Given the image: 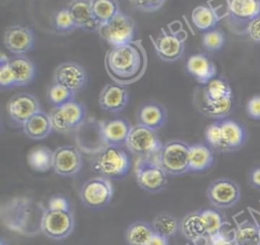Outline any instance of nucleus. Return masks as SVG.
Here are the masks:
<instances>
[{
  "instance_id": "1",
  "label": "nucleus",
  "mask_w": 260,
  "mask_h": 245,
  "mask_svg": "<svg viewBox=\"0 0 260 245\" xmlns=\"http://www.w3.org/2000/svg\"><path fill=\"white\" fill-rule=\"evenodd\" d=\"M148 57L142 40L111 47L105 56V68L114 83L127 86L140 80L146 72Z\"/></svg>"
},
{
  "instance_id": "2",
  "label": "nucleus",
  "mask_w": 260,
  "mask_h": 245,
  "mask_svg": "<svg viewBox=\"0 0 260 245\" xmlns=\"http://www.w3.org/2000/svg\"><path fill=\"white\" fill-rule=\"evenodd\" d=\"M41 201L29 196H14L1 206V221L9 230L25 236L42 233L47 211Z\"/></svg>"
},
{
  "instance_id": "3",
  "label": "nucleus",
  "mask_w": 260,
  "mask_h": 245,
  "mask_svg": "<svg viewBox=\"0 0 260 245\" xmlns=\"http://www.w3.org/2000/svg\"><path fill=\"white\" fill-rule=\"evenodd\" d=\"M131 166V158L123 147L108 145L96 151L91 165L95 173L111 180L127 176Z\"/></svg>"
},
{
  "instance_id": "4",
  "label": "nucleus",
  "mask_w": 260,
  "mask_h": 245,
  "mask_svg": "<svg viewBox=\"0 0 260 245\" xmlns=\"http://www.w3.org/2000/svg\"><path fill=\"white\" fill-rule=\"evenodd\" d=\"M157 56L165 62L179 60L185 51V43L188 37L186 30L179 24L178 27L171 25L160 29V33L153 38L149 36Z\"/></svg>"
},
{
  "instance_id": "5",
  "label": "nucleus",
  "mask_w": 260,
  "mask_h": 245,
  "mask_svg": "<svg viewBox=\"0 0 260 245\" xmlns=\"http://www.w3.org/2000/svg\"><path fill=\"white\" fill-rule=\"evenodd\" d=\"M190 145L181 140H172L162 144L157 162L168 175L180 176L189 171Z\"/></svg>"
},
{
  "instance_id": "6",
  "label": "nucleus",
  "mask_w": 260,
  "mask_h": 245,
  "mask_svg": "<svg viewBox=\"0 0 260 245\" xmlns=\"http://www.w3.org/2000/svg\"><path fill=\"white\" fill-rule=\"evenodd\" d=\"M126 147L129 152L139 158L157 159L162 143L160 142L156 131L137 124L131 128Z\"/></svg>"
},
{
  "instance_id": "7",
  "label": "nucleus",
  "mask_w": 260,
  "mask_h": 245,
  "mask_svg": "<svg viewBox=\"0 0 260 245\" xmlns=\"http://www.w3.org/2000/svg\"><path fill=\"white\" fill-rule=\"evenodd\" d=\"M98 32L111 47L125 45L137 39L136 22L130 15L124 12H120L108 23L100 25Z\"/></svg>"
},
{
  "instance_id": "8",
  "label": "nucleus",
  "mask_w": 260,
  "mask_h": 245,
  "mask_svg": "<svg viewBox=\"0 0 260 245\" xmlns=\"http://www.w3.org/2000/svg\"><path fill=\"white\" fill-rule=\"evenodd\" d=\"M114 195L112 180L103 176L86 180L79 189L81 202L90 210L100 211L108 207Z\"/></svg>"
},
{
  "instance_id": "9",
  "label": "nucleus",
  "mask_w": 260,
  "mask_h": 245,
  "mask_svg": "<svg viewBox=\"0 0 260 245\" xmlns=\"http://www.w3.org/2000/svg\"><path fill=\"white\" fill-rule=\"evenodd\" d=\"M50 118L54 132L65 134L79 129L85 121L86 108L75 100L64 105L56 106L50 112Z\"/></svg>"
},
{
  "instance_id": "10",
  "label": "nucleus",
  "mask_w": 260,
  "mask_h": 245,
  "mask_svg": "<svg viewBox=\"0 0 260 245\" xmlns=\"http://www.w3.org/2000/svg\"><path fill=\"white\" fill-rule=\"evenodd\" d=\"M206 194L209 203L213 208L225 210L235 207L241 200L242 191L237 181L219 177L209 183Z\"/></svg>"
},
{
  "instance_id": "11",
  "label": "nucleus",
  "mask_w": 260,
  "mask_h": 245,
  "mask_svg": "<svg viewBox=\"0 0 260 245\" xmlns=\"http://www.w3.org/2000/svg\"><path fill=\"white\" fill-rule=\"evenodd\" d=\"M135 176L137 184L150 193L164 190L168 183V174L158 164L157 159L139 158L136 164Z\"/></svg>"
},
{
  "instance_id": "12",
  "label": "nucleus",
  "mask_w": 260,
  "mask_h": 245,
  "mask_svg": "<svg viewBox=\"0 0 260 245\" xmlns=\"http://www.w3.org/2000/svg\"><path fill=\"white\" fill-rule=\"evenodd\" d=\"M75 227L72 211H46L42 221V233L52 240H64L69 237Z\"/></svg>"
},
{
  "instance_id": "13",
  "label": "nucleus",
  "mask_w": 260,
  "mask_h": 245,
  "mask_svg": "<svg viewBox=\"0 0 260 245\" xmlns=\"http://www.w3.org/2000/svg\"><path fill=\"white\" fill-rule=\"evenodd\" d=\"M229 23L243 32L245 26L260 16V0H225Z\"/></svg>"
},
{
  "instance_id": "14",
  "label": "nucleus",
  "mask_w": 260,
  "mask_h": 245,
  "mask_svg": "<svg viewBox=\"0 0 260 245\" xmlns=\"http://www.w3.org/2000/svg\"><path fill=\"white\" fill-rule=\"evenodd\" d=\"M83 166L81 152L75 146L64 145L54 151L53 169L62 177H71L79 173Z\"/></svg>"
},
{
  "instance_id": "15",
  "label": "nucleus",
  "mask_w": 260,
  "mask_h": 245,
  "mask_svg": "<svg viewBox=\"0 0 260 245\" xmlns=\"http://www.w3.org/2000/svg\"><path fill=\"white\" fill-rule=\"evenodd\" d=\"M41 110L38 98L30 93H18L12 96L7 103V112L10 119L17 126H23L28 118Z\"/></svg>"
},
{
  "instance_id": "16",
  "label": "nucleus",
  "mask_w": 260,
  "mask_h": 245,
  "mask_svg": "<svg viewBox=\"0 0 260 245\" xmlns=\"http://www.w3.org/2000/svg\"><path fill=\"white\" fill-rule=\"evenodd\" d=\"M53 82L64 85L77 92L86 85L87 74L81 65L68 61L57 66L53 74Z\"/></svg>"
},
{
  "instance_id": "17",
  "label": "nucleus",
  "mask_w": 260,
  "mask_h": 245,
  "mask_svg": "<svg viewBox=\"0 0 260 245\" xmlns=\"http://www.w3.org/2000/svg\"><path fill=\"white\" fill-rule=\"evenodd\" d=\"M3 43L11 54L25 55L34 49L35 34L28 26L12 25L5 30Z\"/></svg>"
},
{
  "instance_id": "18",
  "label": "nucleus",
  "mask_w": 260,
  "mask_h": 245,
  "mask_svg": "<svg viewBox=\"0 0 260 245\" xmlns=\"http://www.w3.org/2000/svg\"><path fill=\"white\" fill-rule=\"evenodd\" d=\"M131 128L130 123L122 117L100 121L102 139L104 144L108 146H126Z\"/></svg>"
},
{
  "instance_id": "19",
  "label": "nucleus",
  "mask_w": 260,
  "mask_h": 245,
  "mask_svg": "<svg viewBox=\"0 0 260 245\" xmlns=\"http://www.w3.org/2000/svg\"><path fill=\"white\" fill-rule=\"evenodd\" d=\"M128 90L119 84L109 83L104 86L99 96V104L105 111L117 113L122 111L128 104Z\"/></svg>"
},
{
  "instance_id": "20",
  "label": "nucleus",
  "mask_w": 260,
  "mask_h": 245,
  "mask_svg": "<svg viewBox=\"0 0 260 245\" xmlns=\"http://www.w3.org/2000/svg\"><path fill=\"white\" fill-rule=\"evenodd\" d=\"M187 72L195 78V80L205 85L216 75V66L214 62L205 54L191 55L186 64Z\"/></svg>"
},
{
  "instance_id": "21",
  "label": "nucleus",
  "mask_w": 260,
  "mask_h": 245,
  "mask_svg": "<svg viewBox=\"0 0 260 245\" xmlns=\"http://www.w3.org/2000/svg\"><path fill=\"white\" fill-rule=\"evenodd\" d=\"M220 124L225 153L238 151L246 145L248 132L242 124L229 118L221 119Z\"/></svg>"
},
{
  "instance_id": "22",
  "label": "nucleus",
  "mask_w": 260,
  "mask_h": 245,
  "mask_svg": "<svg viewBox=\"0 0 260 245\" xmlns=\"http://www.w3.org/2000/svg\"><path fill=\"white\" fill-rule=\"evenodd\" d=\"M180 232L185 239L194 244L208 239L206 227L200 210L188 213L184 216L180 221Z\"/></svg>"
},
{
  "instance_id": "23",
  "label": "nucleus",
  "mask_w": 260,
  "mask_h": 245,
  "mask_svg": "<svg viewBox=\"0 0 260 245\" xmlns=\"http://www.w3.org/2000/svg\"><path fill=\"white\" fill-rule=\"evenodd\" d=\"M136 118L137 124L157 131L162 128L167 121V110L162 104L149 101L139 107Z\"/></svg>"
},
{
  "instance_id": "24",
  "label": "nucleus",
  "mask_w": 260,
  "mask_h": 245,
  "mask_svg": "<svg viewBox=\"0 0 260 245\" xmlns=\"http://www.w3.org/2000/svg\"><path fill=\"white\" fill-rule=\"evenodd\" d=\"M214 164V151L203 143L190 145L189 149V171L204 172L210 169Z\"/></svg>"
},
{
  "instance_id": "25",
  "label": "nucleus",
  "mask_w": 260,
  "mask_h": 245,
  "mask_svg": "<svg viewBox=\"0 0 260 245\" xmlns=\"http://www.w3.org/2000/svg\"><path fill=\"white\" fill-rule=\"evenodd\" d=\"M67 8L77 28L98 30L99 25L92 14L90 0H72Z\"/></svg>"
},
{
  "instance_id": "26",
  "label": "nucleus",
  "mask_w": 260,
  "mask_h": 245,
  "mask_svg": "<svg viewBox=\"0 0 260 245\" xmlns=\"http://www.w3.org/2000/svg\"><path fill=\"white\" fill-rule=\"evenodd\" d=\"M221 18L217 9L209 3L196 6L191 12L192 23L202 32L215 28Z\"/></svg>"
},
{
  "instance_id": "27",
  "label": "nucleus",
  "mask_w": 260,
  "mask_h": 245,
  "mask_svg": "<svg viewBox=\"0 0 260 245\" xmlns=\"http://www.w3.org/2000/svg\"><path fill=\"white\" fill-rule=\"evenodd\" d=\"M194 102L197 109L204 115L216 120L224 119L233 109V98L222 101H208L204 99L197 91L195 92Z\"/></svg>"
},
{
  "instance_id": "28",
  "label": "nucleus",
  "mask_w": 260,
  "mask_h": 245,
  "mask_svg": "<svg viewBox=\"0 0 260 245\" xmlns=\"http://www.w3.org/2000/svg\"><path fill=\"white\" fill-rule=\"evenodd\" d=\"M24 134L32 140H43L47 138L53 131L50 114L43 110L35 113L22 126Z\"/></svg>"
},
{
  "instance_id": "29",
  "label": "nucleus",
  "mask_w": 260,
  "mask_h": 245,
  "mask_svg": "<svg viewBox=\"0 0 260 245\" xmlns=\"http://www.w3.org/2000/svg\"><path fill=\"white\" fill-rule=\"evenodd\" d=\"M9 65L14 73L16 86H25L35 79L36 65L25 55H13L9 58Z\"/></svg>"
},
{
  "instance_id": "30",
  "label": "nucleus",
  "mask_w": 260,
  "mask_h": 245,
  "mask_svg": "<svg viewBox=\"0 0 260 245\" xmlns=\"http://www.w3.org/2000/svg\"><path fill=\"white\" fill-rule=\"evenodd\" d=\"M196 91L208 101H222L233 98V89L229 81L222 77H214Z\"/></svg>"
},
{
  "instance_id": "31",
  "label": "nucleus",
  "mask_w": 260,
  "mask_h": 245,
  "mask_svg": "<svg viewBox=\"0 0 260 245\" xmlns=\"http://www.w3.org/2000/svg\"><path fill=\"white\" fill-rule=\"evenodd\" d=\"M154 234L151 223L145 221H135L131 223L125 231L127 245H146Z\"/></svg>"
},
{
  "instance_id": "32",
  "label": "nucleus",
  "mask_w": 260,
  "mask_h": 245,
  "mask_svg": "<svg viewBox=\"0 0 260 245\" xmlns=\"http://www.w3.org/2000/svg\"><path fill=\"white\" fill-rule=\"evenodd\" d=\"M90 4L99 26L108 23L121 12L118 0H90Z\"/></svg>"
},
{
  "instance_id": "33",
  "label": "nucleus",
  "mask_w": 260,
  "mask_h": 245,
  "mask_svg": "<svg viewBox=\"0 0 260 245\" xmlns=\"http://www.w3.org/2000/svg\"><path fill=\"white\" fill-rule=\"evenodd\" d=\"M234 239L238 245H260V235L253 220L239 222L234 230Z\"/></svg>"
},
{
  "instance_id": "34",
  "label": "nucleus",
  "mask_w": 260,
  "mask_h": 245,
  "mask_svg": "<svg viewBox=\"0 0 260 245\" xmlns=\"http://www.w3.org/2000/svg\"><path fill=\"white\" fill-rule=\"evenodd\" d=\"M54 151L46 147H38L32 149L27 156L28 165L36 171L46 172L53 168Z\"/></svg>"
},
{
  "instance_id": "35",
  "label": "nucleus",
  "mask_w": 260,
  "mask_h": 245,
  "mask_svg": "<svg viewBox=\"0 0 260 245\" xmlns=\"http://www.w3.org/2000/svg\"><path fill=\"white\" fill-rule=\"evenodd\" d=\"M201 216L203 218L208 237H213L221 232H223L224 226L228 224L225 217L216 208H208L200 210Z\"/></svg>"
},
{
  "instance_id": "36",
  "label": "nucleus",
  "mask_w": 260,
  "mask_h": 245,
  "mask_svg": "<svg viewBox=\"0 0 260 245\" xmlns=\"http://www.w3.org/2000/svg\"><path fill=\"white\" fill-rule=\"evenodd\" d=\"M151 225L154 233L166 236L168 238L174 237L180 231V221L168 213L156 215L152 219Z\"/></svg>"
},
{
  "instance_id": "37",
  "label": "nucleus",
  "mask_w": 260,
  "mask_h": 245,
  "mask_svg": "<svg viewBox=\"0 0 260 245\" xmlns=\"http://www.w3.org/2000/svg\"><path fill=\"white\" fill-rule=\"evenodd\" d=\"M47 96L48 100L53 104L54 107H56L74 100L75 92L64 85L53 82V84L48 89Z\"/></svg>"
},
{
  "instance_id": "38",
  "label": "nucleus",
  "mask_w": 260,
  "mask_h": 245,
  "mask_svg": "<svg viewBox=\"0 0 260 245\" xmlns=\"http://www.w3.org/2000/svg\"><path fill=\"white\" fill-rule=\"evenodd\" d=\"M202 47L208 53L219 52L225 45V34L224 32L215 27L211 30L205 31L202 34L201 38Z\"/></svg>"
},
{
  "instance_id": "39",
  "label": "nucleus",
  "mask_w": 260,
  "mask_h": 245,
  "mask_svg": "<svg viewBox=\"0 0 260 245\" xmlns=\"http://www.w3.org/2000/svg\"><path fill=\"white\" fill-rule=\"evenodd\" d=\"M205 141L206 144L216 152L225 153V148L222 138V130L220 120H215L205 129Z\"/></svg>"
},
{
  "instance_id": "40",
  "label": "nucleus",
  "mask_w": 260,
  "mask_h": 245,
  "mask_svg": "<svg viewBox=\"0 0 260 245\" xmlns=\"http://www.w3.org/2000/svg\"><path fill=\"white\" fill-rule=\"evenodd\" d=\"M52 23H53L54 29L60 34L70 33L75 28H77L71 15H70V12H69L67 6L58 9L54 13Z\"/></svg>"
},
{
  "instance_id": "41",
  "label": "nucleus",
  "mask_w": 260,
  "mask_h": 245,
  "mask_svg": "<svg viewBox=\"0 0 260 245\" xmlns=\"http://www.w3.org/2000/svg\"><path fill=\"white\" fill-rule=\"evenodd\" d=\"M0 85L2 88L17 87L15 76L9 65V61L0 62Z\"/></svg>"
},
{
  "instance_id": "42",
  "label": "nucleus",
  "mask_w": 260,
  "mask_h": 245,
  "mask_svg": "<svg viewBox=\"0 0 260 245\" xmlns=\"http://www.w3.org/2000/svg\"><path fill=\"white\" fill-rule=\"evenodd\" d=\"M132 6L141 12H155L159 10L167 0H129Z\"/></svg>"
},
{
  "instance_id": "43",
  "label": "nucleus",
  "mask_w": 260,
  "mask_h": 245,
  "mask_svg": "<svg viewBox=\"0 0 260 245\" xmlns=\"http://www.w3.org/2000/svg\"><path fill=\"white\" fill-rule=\"evenodd\" d=\"M254 44L260 45V16L251 20L244 28L243 32Z\"/></svg>"
},
{
  "instance_id": "44",
  "label": "nucleus",
  "mask_w": 260,
  "mask_h": 245,
  "mask_svg": "<svg viewBox=\"0 0 260 245\" xmlns=\"http://www.w3.org/2000/svg\"><path fill=\"white\" fill-rule=\"evenodd\" d=\"M48 210L52 211H70V201L69 199L62 194H55L50 197L47 206Z\"/></svg>"
},
{
  "instance_id": "45",
  "label": "nucleus",
  "mask_w": 260,
  "mask_h": 245,
  "mask_svg": "<svg viewBox=\"0 0 260 245\" xmlns=\"http://www.w3.org/2000/svg\"><path fill=\"white\" fill-rule=\"evenodd\" d=\"M246 112L248 116L255 120H260V95L252 96L246 104Z\"/></svg>"
},
{
  "instance_id": "46",
  "label": "nucleus",
  "mask_w": 260,
  "mask_h": 245,
  "mask_svg": "<svg viewBox=\"0 0 260 245\" xmlns=\"http://www.w3.org/2000/svg\"><path fill=\"white\" fill-rule=\"evenodd\" d=\"M208 245H238L234 239V236H228L224 232H221L213 237H208Z\"/></svg>"
},
{
  "instance_id": "47",
  "label": "nucleus",
  "mask_w": 260,
  "mask_h": 245,
  "mask_svg": "<svg viewBox=\"0 0 260 245\" xmlns=\"http://www.w3.org/2000/svg\"><path fill=\"white\" fill-rule=\"evenodd\" d=\"M248 182L251 187L260 191V165L253 167L248 173Z\"/></svg>"
},
{
  "instance_id": "48",
  "label": "nucleus",
  "mask_w": 260,
  "mask_h": 245,
  "mask_svg": "<svg viewBox=\"0 0 260 245\" xmlns=\"http://www.w3.org/2000/svg\"><path fill=\"white\" fill-rule=\"evenodd\" d=\"M146 245H170V238L154 233Z\"/></svg>"
},
{
  "instance_id": "49",
  "label": "nucleus",
  "mask_w": 260,
  "mask_h": 245,
  "mask_svg": "<svg viewBox=\"0 0 260 245\" xmlns=\"http://www.w3.org/2000/svg\"><path fill=\"white\" fill-rule=\"evenodd\" d=\"M249 211L251 212V216H252V220L255 222L258 231H259V235H260V212L255 211L253 209H249Z\"/></svg>"
},
{
  "instance_id": "50",
  "label": "nucleus",
  "mask_w": 260,
  "mask_h": 245,
  "mask_svg": "<svg viewBox=\"0 0 260 245\" xmlns=\"http://www.w3.org/2000/svg\"><path fill=\"white\" fill-rule=\"evenodd\" d=\"M1 245H5V244H4V240H3V239L1 240Z\"/></svg>"
}]
</instances>
